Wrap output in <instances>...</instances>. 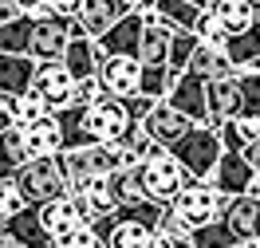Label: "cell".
<instances>
[{
	"label": "cell",
	"instance_id": "obj_1",
	"mask_svg": "<svg viewBox=\"0 0 260 248\" xmlns=\"http://www.w3.org/2000/svg\"><path fill=\"white\" fill-rule=\"evenodd\" d=\"M154 201H134V205H114L107 217L91 221L99 244L103 248H146L154 236V221H158Z\"/></svg>",
	"mask_w": 260,
	"mask_h": 248
},
{
	"label": "cell",
	"instance_id": "obj_2",
	"mask_svg": "<svg viewBox=\"0 0 260 248\" xmlns=\"http://www.w3.org/2000/svg\"><path fill=\"white\" fill-rule=\"evenodd\" d=\"M12 182H16V189L24 193V201H28L32 209L67 193L63 169L55 162V154H48V158H24V162L16 165V173H12Z\"/></svg>",
	"mask_w": 260,
	"mask_h": 248
},
{
	"label": "cell",
	"instance_id": "obj_3",
	"mask_svg": "<svg viewBox=\"0 0 260 248\" xmlns=\"http://www.w3.org/2000/svg\"><path fill=\"white\" fill-rule=\"evenodd\" d=\"M138 182H142L146 201L166 205V201H170L181 185H185V169H181V165L174 162V158H170L158 142H154V146H150V154L138 162Z\"/></svg>",
	"mask_w": 260,
	"mask_h": 248
},
{
	"label": "cell",
	"instance_id": "obj_4",
	"mask_svg": "<svg viewBox=\"0 0 260 248\" xmlns=\"http://www.w3.org/2000/svg\"><path fill=\"white\" fill-rule=\"evenodd\" d=\"M217 154H221V142H217V134L209 126H193L178 146L170 150V158L185 169V182H205L213 162H217Z\"/></svg>",
	"mask_w": 260,
	"mask_h": 248
},
{
	"label": "cell",
	"instance_id": "obj_5",
	"mask_svg": "<svg viewBox=\"0 0 260 248\" xmlns=\"http://www.w3.org/2000/svg\"><path fill=\"white\" fill-rule=\"evenodd\" d=\"M166 205H170V209H174L189 229H197V225H205V221H213V217L221 213L225 193H217L209 182H185L174 197L166 201Z\"/></svg>",
	"mask_w": 260,
	"mask_h": 248
},
{
	"label": "cell",
	"instance_id": "obj_6",
	"mask_svg": "<svg viewBox=\"0 0 260 248\" xmlns=\"http://www.w3.org/2000/svg\"><path fill=\"white\" fill-rule=\"evenodd\" d=\"M217 225L229 236V244H237V240H256L260 244V197H252V193L225 197L221 213H217Z\"/></svg>",
	"mask_w": 260,
	"mask_h": 248
},
{
	"label": "cell",
	"instance_id": "obj_7",
	"mask_svg": "<svg viewBox=\"0 0 260 248\" xmlns=\"http://www.w3.org/2000/svg\"><path fill=\"white\" fill-rule=\"evenodd\" d=\"M138 126L150 134V142H158V146L170 154V150L178 146V142H181V138H185L189 130H193L197 122H193L189 115H181L178 107H170L166 99H158V102H154V107L146 111V115L138 118Z\"/></svg>",
	"mask_w": 260,
	"mask_h": 248
},
{
	"label": "cell",
	"instance_id": "obj_8",
	"mask_svg": "<svg viewBox=\"0 0 260 248\" xmlns=\"http://www.w3.org/2000/svg\"><path fill=\"white\" fill-rule=\"evenodd\" d=\"M67 91H71V75H67V67L59 63V59H36L28 95H36L48 111H59V107H67Z\"/></svg>",
	"mask_w": 260,
	"mask_h": 248
},
{
	"label": "cell",
	"instance_id": "obj_9",
	"mask_svg": "<svg viewBox=\"0 0 260 248\" xmlns=\"http://www.w3.org/2000/svg\"><path fill=\"white\" fill-rule=\"evenodd\" d=\"M95 79L103 95L130 99L138 91V59L134 55H99L95 59Z\"/></svg>",
	"mask_w": 260,
	"mask_h": 248
},
{
	"label": "cell",
	"instance_id": "obj_10",
	"mask_svg": "<svg viewBox=\"0 0 260 248\" xmlns=\"http://www.w3.org/2000/svg\"><path fill=\"white\" fill-rule=\"evenodd\" d=\"M256 178H260V173H256L248 162H244V154H237V150H221L205 182H209L217 193L233 197V193H248V185L256 182Z\"/></svg>",
	"mask_w": 260,
	"mask_h": 248
},
{
	"label": "cell",
	"instance_id": "obj_11",
	"mask_svg": "<svg viewBox=\"0 0 260 248\" xmlns=\"http://www.w3.org/2000/svg\"><path fill=\"white\" fill-rule=\"evenodd\" d=\"M67 20L71 16H32V28H28V55L32 59H59L63 55Z\"/></svg>",
	"mask_w": 260,
	"mask_h": 248
},
{
	"label": "cell",
	"instance_id": "obj_12",
	"mask_svg": "<svg viewBox=\"0 0 260 248\" xmlns=\"http://www.w3.org/2000/svg\"><path fill=\"white\" fill-rule=\"evenodd\" d=\"M205 107H209V130L221 122V118L241 115V79H237V71L217 75V79L205 83Z\"/></svg>",
	"mask_w": 260,
	"mask_h": 248
},
{
	"label": "cell",
	"instance_id": "obj_13",
	"mask_svg": "<svg viewBox=\"0 0 260 248\" xmlns=\"http://www.w3.org/2000/svg\"><path fill=\"white\" fill-rule=\"evenodd\" d=\"M138 32H142V16H138L134 8H126L107 32L95 36V51H99V55H134V48H138Z\"/></svg>",
	"mask_w": 260,
	"mask_h": 248
},
{
	"label": "cell",
	"instance_id": "obj_14",
	"mask_svg": "<svg viewBox=\"0 0 260 248\" xmlns=\"http://www.w3.org/2000/svg\"><path fill=\"white\" fill-rule=\"evenodd\" d=\"M170 107H178L181 115H189L197 126H209V107H205V83L189 75V71H178V83L170 87V95H166Z\"/></svg>",
	"mask_w": 260,
	"mask_h": 248
},
{
	"label": "cell",
	"instance_id": "obj_15",
	"mask_svg": "<svg viewBox=\"0 0 260 248\" xmlns=\"http://www.w3.org/2000/svg\"><path fill=\"white\" fill-rule=\"evenodd\" d=\"M205 12H209L217 24H221V32H225V40L229 36H241V32H248L252 24L260 20V12L248 4V0H209L205 4Z\"/></svg>",
	"mask_w": 260,
	"mask_h": 248
},
{
	"label": "cell",
	"instance_id": "obj_16",
	"mask_svg": "<svg viewBox=\"0 0 260 248\" xmlns=\"http://www.w3.org/2000/svg\"><path fill=\"white\" fill-rule=\"evenodd\" d=\"M24 146H28V158H48V154H59V150H63L59 118L48 111L44 118H36L32 126H24Z\"/></svg>",
	"mask_w": 260,
	"mask_h": 248
},
{
	"label": "cell",
	"instance_id": "obj_17",
	"mask_svg": "<svg viewBox=\"0 0 260 248\" xmlns=\"http://www.w3.org/2000/svg\"><path fill=\"white\" fill-rule=\"evenodd\" d=\"M32 55H16V51H0V95L4 99H16L28 95V83H32Z\"/></svg>",
	"mask_w": 260,
	"mask_h": 248
},
{
	"label": "cell",
	"instance_id": "obj_18",
	"mask_svg": "<svg viewBox=\"0 0 260 248\" xmlns=\"http://www.w3.org/2000/svg\"><path fill=\"white\" fill-rule=\"evenodd\" d=\"M36 217H40V225L48 229V236H55V232L71 229V225H79V221H87L79 209V201L71 197V193H63V197L55 201H44V205H36Z\"/></svg>",
	"mask_w": 260,
	"mask_h": 248
},
{
	"label": "cell",
	"instance_id": "obj_19",
	"mask_svg": "<svg viewBox=\"0 0 260 248\" xmlns=\"http://www.w3.org/2000/svg\"><path fill=\"white\" fill-rule=\"evenodd\" d=\"M126 12V4L122 0H79V12H75V20L83 24V32L95 40L99 32H107L114 20Z\"/></svg>",
	"mask_w": 260,
	"mask_h": 248
},
{
	"label": "cell",
	"instance_id": "obj_20",
	"mask_svg": "<svg viewBox=\"0 0 260 248\" xmlns=\"http://www.w3.org/2000/svg\"><path fill=\"white\" fill-rule=\"evenodd\" d=\"M95 59H99V51H95V40H91L87 32L67 36V48H63V55H59V63L67 67L71 79H79V75H95Z\"/></svg>",
	"mask_w": 260,
	"mask_h": 248
},
{
	"label": "cell",
	"instance_id": "obj_21",
	"mask_svg": "<svg viewBox=\"0 0 260 248\" xmlns=\"http://www.w3.org/2000/svg\"><path fill=\"white\" fill-rule=\"evenodd\" d=\"M181 71H189V75H197L201 83H209V79H217V75H229L233 63L225 59V51H217V48H209V44L197 40V48L189 51V59H185Z\"/></svg>",
	"mask_w": 260,
	"mask_h": 248
},
{
	"label": "cell",
	"instance_id": "obj_22",
	"mask_svg": "<svg viewBox=\"0 0 260 248\" xmlns=\"http://www.w3.org/2000/svg\"><path fill=\"white\" fill-rule=\"evenodd\" d=\"M103 185H107V193H111L114 205H134V201H146L142 182H138V165H118V169H111V173L103 178Z\"/></svg>",
	"mask_w": 260,
	"mask_h": 248
},
{
	"label": "cell",
	"instance_id": "obj_23",
	"mask_svg": "<svg viewBox=\"0 0 260 248\" xmlns=\"http://www.w3.org/2000/svg\"><path fill=\"white\" fill-rule=\"evenodd\" d=\"M4 225L16 232V240H20L24 248H44V244H51L48 229L40 225V217H36V209H32V205H24V209H20L16 217H8Z\"/></svg>",
	"mask_w": 260,
	"mask_h": 248
},
{
	"label": "cell",
	"instance_id": "obj_24",
	"mask_svg": "<svg viewBox=\"0 0 260 248\" xmlns=\"http://www.w3.org/2000/svg\"><path fill=\"white\" fill-rule=\"evenodd\" d=\"M174 83H178V71L170 63H138V91H142V95L166 99Z\"/></svg>",
	"mask_w": 260,
	"mask_h": 248
},
{
	"label": "cell",
	"instance_id": "obj_25",
	"mask_svg": "<svg viewBox=\"0 0 260 248\" xmlns=\"http://www.w3.org/2000/svg\"><path fill=\"white\" fill-rule=\"evenodd\" d=\"M197 4H189V0H158L154 4V16L162 20V24H170L174 32H193V20H197Z\"/></svg>",
	"mask_w": 260,
	"mask_h": 248
},
{
	"label": "cell",
	"instance_id": "obj_26",
	"mask_svg": "<svg viewBox=\"0 0 260 248\" xmlns=\"http://www.w3.org/2000/svg\"><path fill=\"white\" fill-rule=\"evenodd\" d=\"M28 158V146H24V130L16 126H8V130H0V178H12L16 173V165Z\"/></svg>",
	"mask_w": 260,
	"mask_h": 248
},
{
	"label": "cell",
	"instance_id": "obj_27",
	"mask_svg": "<svg viewBox=\"0 0 260 248\" xmlns=\"http://www.w3.org/2000/svg\"><path fill=\"white\" fill-rule=\"evenodd\" d=\"M28 28H32V16H28V12H20V16L4 20V24H0V51L28 55Z\"/></svg>",
	"mask_w": 260,
	"mask_h": 248
},
{
	"label": "cell",
	"instance_id": "obj_28",
	"mask_svg": "<svg viewBox=\"0 0 260 248\" xmlns=\"http://www.w3.org/2000/svg\"><path fill=\"white\" fill-rule=\"evenodd\" d=\"M8 122L16 126V130H24V126H32L36 118H44L48 115V107L36 99V95H16V99H8Z\"/></svg>",
	"mask_w": 260,
	"mask_h": 248
},
{
	"label": "cell",
	"instance_id": "obj_29",
	"mask_svg": "<svg viewBox=\"0 0 260 248\" xmlns=\"http://www.w3.org/2000/svg\"><path fill=\"white\" fill-rule=\"evenodd\" d=\"M237 79H241V115L237 118L260 122V71H237Z\"/></svg>",
	"mask_w": 260,
	"mask_h": 248
},
{
	"label": "cell",
	"instance_id": "obj_30",
	"mask_svg": "<svg viewBox=\"0 0 260 248\" xmlns=\"http://www.w3.org/2000/svg\"><path fill=\"white\" fill-rule=\"evenodd\" d=\"M51 244L55 248H99V236H95V229H91V221H79V225H71V229L55 232Z\"/></svg>",
	"mask_w": 260,
	"mask_h": 248
},
{
	"label": "cell",
	"instance_id": "obj_31",
	"mask_svg": "<svg viewBox=\"0 0 260 248\" xmlns=\"http://www.w3.org/2000/svg\"><path fill=\"white\" fill-rule=\"evenodd\" d=\"M193 48H197V36L193 32H174V36H170V48H166V63L174 67V71H181Z\"/></svg>",
	"mask_w": 260,
	"mask_h": 248
},
{
	"label": "cell",
	"instance_id": "obj_32",
	"mask_svg": "<svg viewBox=\"0 0 260 248\" xmlns=\"http://www.w3.org/2000/svg\"><path fill=\"white\" fill-rule=\"evenodd\" d=\"M24 205H28V201H24V193L16 189V182H12V178H0V221L16 217Z\"/></svg>",
	"mask_w": 260,
	"mask_h": 248
},
{
	"label": "cell",
	"instance_id": "obj_33",
	"mask_svg": "<svg viewBox=\"0 0 260 248\" xmlns=\"http://www.w3.org/2000/svg\"><path fill=\"white\" fill-rule=\"evenodd\" d=\"M99 95V79L95 75H79L71 79V91H67V107H87V102Z\"/></svg>",
	"mask_w": 260,
	"mask_h": 248
},
{
	"label": "cell",
	"instance_id": "obj_34",
	"mask_svg": "<svg viewBox=\"0 0 260 248\" xmlns=\"http://www.w3.org/2000/svg\"><path fill=\"white\" fill-rule=\"evenodd\" d=\"M44 4H48L55 16H75L79 12V0H44Z\"/></svg>",
	"mask_w": 260,
	"mask_h": 248
},
{
	"label": "cell",
	"instance_id": "obj_35",
	"mask_svg": "<svg viewBox=\"0 0 260 248\" xmlns=\"http://www.w3.org/2000/svg\"><path fill=\"white\" fill-rule=\"evenodd\" d=\"M241 154H244V162H248V165H252V169L260 173V134H256V138H252V142L241 150Z\"/></svg>",
	"mask_w": 260,
	"mask_h": 248
},
{
	"label": "cell",
	"instance_id": "obj_36",
	"mask_svg": "<svg viewBox=\"0 0 260 248\" xmlns=\"http://www.w3.org/2000/svg\"><path fill=\"white\" fill-rule=\"evenodd\" d=\"M0 248H24V244H20V240H16V232L8 229L4 221H0Z\"/></svg>",
	"mask_w": 260,
	"mask_h": 248
},
{
	"label": "cell",
	"instance_id": "obj_37",
	"mask_svg": "<svg viewBox=\"0 0 260 248\" xmlns=\"http://www.w3.org/2000/svg\"><path fill=\"white\" fill-rule=\"evenodd\" d=\"M12 16H20V4H16V0H0V24L12 20Z\"/></svg>",
	"mask_w": 260,
	"mask_h": 248
},
{
	"label": "cell",
	"instance_id": "obj_38",
	"mask_svg": "<svg viewBox=\"0 0 260 248\" xmlns=\"http://www.w3.org/2000/svg\"><path fill=\"white\" fill-rule=\"evenodd\" d=\"M237 71H260V51H256V55H248V59H244Z\"/></svg>",
	"mask_w": 260,
	"mask_h": 248
},
{
	"label": "cell",
	"instance_id": "obj_39",
	"mask_svg": "<svg viewBox=\"0 0 260 248\" xmlns=\"http://www.w3.org/2000/svg\"><path fill=\"white\" fill-rule=\"evenodd\" d=\"M16 4H20V12H32V8L40 4V0H16Z\"/></svg>",
	"mask_w": 260,
	"mask_h": 248
},
{
	"label": "cell",
	"instance_id": "obj_40",
	"mask_svg": "<svg viewBox=\"0 0 260 248\" xmlns=\"http://www.w3.org/2000/svg\"><path fill=\"white\" fill-rule=\"evenodd\" d=\"M225 248H260L256 240H237V244H225Z\"/></svg>",
	"mask_w": 260,
	"mask_h": 248
},
{
	"label": "cell",
	"instance_id": "obj_41",
	"mask_svg": "<svg viewBox=\"0 0 260 248\" xmlns=\"http://www.w3.org/2000/svg\"><path fill=\"white\" fill-rule=\"evenodd\" d=\"M174 248H193V244H189V236H185V240H174Z\"/></svg>",
	"mask_w": 260,
	"mask_h": 248
},
{
	"label": "cell",
	"instance_id": "obj_42",
	"mask_svg": "<svg viewBox=\"0 0 260 248\" xmlns=\"http://www.w3.org/2000/svg\"><path fill=\"white\" fill-rule=\"evenodd\" d=\"M189 4H197V8H205V4H209V0H189Z\"/></svg>",
	"mask_w": 260,
	"mask_h": 248
},
{
	"label": "cell",
	"instance_id": "obj_43",
	"mask_svg": "<svg viewBox=\"0 0 260 248\" xmlns=\"http://www.w3.org/2000/svg\"><path fill=\"white\" fill-rule=\"evenodd\" d=\"M4 107H8V99H4V95H0V111H4Z\"/></svg>",
	"mask_w": 260,
	"mask_h": 248
},
{
	"label": "cell",
	"instance_id": "obj_44",
	"mask_svg": "<svg viewBox=\"0 0 260 248\" xmlns=\"http://www.w3.org/2000/svg\"><path fill=\"white\" fill-rule=\"evenodd\" d=\"M248 4H252V8H256V12H260V0H248Z\"/></svg>",
	"mask_w": 260,
	"mask_h": 248
}]
</instances>
